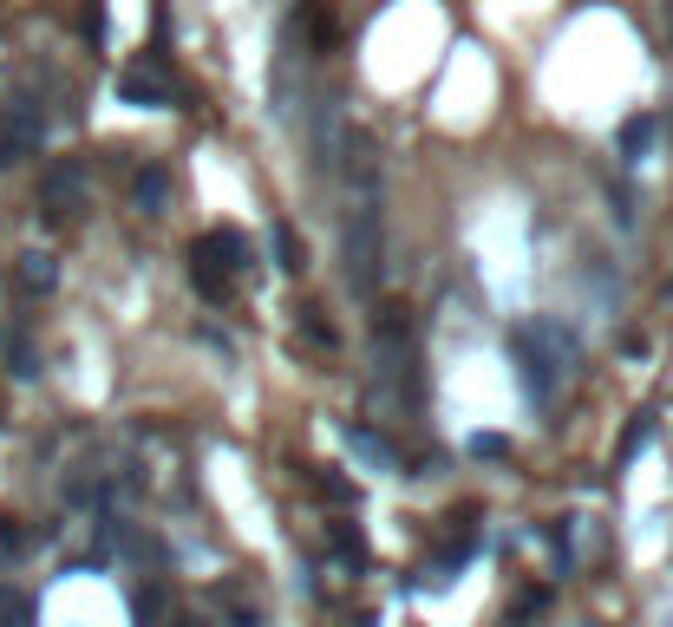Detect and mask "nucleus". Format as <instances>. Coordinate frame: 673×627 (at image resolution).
Returning a JSON list of instances; mask_svg holds the SVG:
<instances>
[{
  "label": "nucleus",
  "instance_id": "1",
  "mask_svg": "<svg viewBox=\"0 0 673 627\" xmlns=\"http://www.w3.org/2000/svg\"><path fill=\"white\" fill-rule=\"evenodd\" d=\"M340 262H347V288L360 301H374L379 281H386V197H347Z\"/></svg>",
  "mask_w": 673,
  "mask_h": 627
},
{
  "label": "nucleus",
  "instance_id": "2",
  "mask_svg": "<svg viewBox=\"0 0 673 627\" xmlns=\"http://www.w3.org/2000/svg\"><path fill=\"white\" fill-rule=\"evenodd\" d=\"M511 353H517V366H524L529 399L543 406V399L556 393V373L576 366V334H569L562 321H524V327L511 334Z\"/></svg>",
  "mask_w": 673,
  "mask_h": 627
},
{
  "label": "nucleus",
  "instance_id": "3",
  "mask_svg": "<svg viewBox=\"0 0 673 627\" xmlns=\"http://www.w3.org/2000/svg\"><path fill=\"white\" fill-rule=\"evenodd\" d=\"M118 98H125V105H177L183 92H177V79H170V60H164V53H145L138 66L118 72Z\"/></svg>",
  "mask_w": 673,
  "mask_h": 627
},
{
  "label": "nucleus",
  "instance_id": "4",
  "mask_svg": "<svg viewBox=\"0 0 673 627\" xmlns=\"http://www.w3.org/2000/svg\"><path fill=\"white\" fill-rule=\"evenodd\" d=\"M78 203H85V170H78L73 157L46 164V177H40V209H46L53 222H66V216H78Z\"/></svg>",
  "mask_w": 673,
  "mask_h": 627
},
{
  "label": "nucleus",
  "instance_id": "5",
  "mask_svg": "<svg viewBox=\"0 0 673 627\" xmlns=\"http://www.w3.org/2000/svg\"><path fill=\"white\" fill-rule=\"evenodd\" d=\"M40 138H46V118L27 98H13L7 118H0V164H20L27 150H40Z\"/></svg>",
  "mask_w": 673,
  "mask_h": 627
},
{
  "label": "nucleus",
  "instance_id": "6",
  "mask_svg": "<svg viewBox=\"0 0 673 627\" xmlns=\"http://www.w3.org/2000/svg\"><path fill=\"white\" fill-rule=\"evenodd\" d=\"M190 255L217 262L223 275H242V269H249V242H242L235 229H210V236H197V242H190Z\"/></svg>",
  "mask_w": 673,
  "mask_h": 627
},
{
  "label": "nucleus",
  "instance_id": "7",
  "mask_svg": "<svg viewBox=\"0 0 673 627\" xmlns=\"http://www.w3.org/2000/svg\"><path fill=\"white\" fill-rule=\"evenodd\" d=\"M132 203L145 209V216H164V209H170V170H164V164H145V170L132 177Z\"/></svg>",
  "mask_w": 673,
  "mask_h": 627
},
{
  "label": "nucleus",
  "instance_id": "8",
  "mask_svg": "<svg viewBox=\"0 0 673 627\" xmlns=\"http://www.w3.org/2000/svg\"><path fill=\"white\" fill-rule=\"evenodd\" d=\"M190 288H197L203 301H217V307H223L229 294H235V275H223V269H217V262H203V255H190Z\"/></svg>",
  "mask_w": 673,
  "mask_h": 627
},
{
  "label": "nucleus",
  "instance_id": "9",
  "mask_svg": "<svg viewBox=\"0 0 673 627\" xmlns=\"http://www.w3.org/2000/svg\"><path fill=\"white\" fill-rule=\"evenodd\" d=\"M347 445H354L374 471H392V464H399V458H392V445H386L379 431H367V425H347Z\"/></svg>",
  "mask_w": 673,
  "mask_h": 627
},
{
  "label": "nucleus",
  "instance_id": "10",
  "mask_svg": "<svg viewBox=\"0 0 673 627\" xmlns=\"http://www.w3.org/2000/svg\"><path fill=\"white\" fill-rule=\"evenodd\" d=\"M13 275H20L27 294H46V288L60 281V269H53V255H40V249H33V255H20V269H13Z\"/></svg>",
  "mask_w": 673,
  "mask_h": 627
},
{
  "label": "nucleus",
  "instance_id": "11",
  "mask_svg": "<svg viewBox=\"0 0 673 627\" xmlns=\"http://www.w3.org/2000/svg\"><path fill=\"white\" fill-rule=\"evenodd\" d=\"M648 144H654V118H628V125H621V157H628V164H641Z\"/></svg>",
  "mask_w": 673,
  "mask_h": 627
},
{
  "label": "nucleus",
  "instance_id": "12",
  "mask_svg": "<svg viewBox=\"0 0 673 627\" xmlns=\"http://www.w3.org/2000/svg\"><path fill=\"white\" fill-rule=\"evenodd\" d=\"M275 262H282L288 275H301V269H307V249L295 242V229H288V222H275Z\"/></svg>",
  "mask_w": 673,
  "mask_h": 627
},
{
  "label": "nucleus",
  "instance_id": "13",
  "mask_svg": "<svg viewBox=\"0 0 673 627\" xmlns=\"http://www.w3.org/2000/svg\"><path fill=\"white\" fill-rule=\"evenodd\" d=\"M217 602H223L229 608V627H262V608H255V602H242V595H235V588H217Z\"/></svg>",
  "mask_w": 673,
  "mask_h": 627
},
{
  "label": "nucleus",
  "instance_id": "14",
  "mask_svg": "<svg viewBox=\"0 0 673 627\" xmlns=\"http://www.w3.org/2000/svg\"><path fill=\"white\" fill-rule=\"evenodd\" d=\"M164 621H170V595L150 582L145 595H138V627H164Z\"/></svg>",
  "mask_w": 673,
  "mask_h": 627
},
{
  "label": "nucleus",
  "instance_id": "15",
  "mask_svg": "<svg viewBox=\"0 0 673 627\" xmlns=\"http://www.w3.org/2000/svg\"><path fill=\"white\" fill-rule=\"evenodd\" d=\"M327 536H334V556H340V562H354V568L367 562V543H360V530H354V523H334Z\"/></svg>",
  "mask_w": 673,
  "mask_h": 627
},
{
  "label": "nucleus",
  "instance_id": "16",
  "mask_svg": "<svg viewBox=\"0 0 673 627\" xmlns=\"http://www.w3.org/2000/svg\"><path fill=\"white\" fill-rule=\"evenodd\" d=\"M654 438V412H634V425H628V438H621V464L628 458H641V445Z\"/></svg>",
  "mask_w": 673,
  "mask_h": 627
},
{
  "label": "nucleus",
  "instance_id": "17",
  "mask_svg": "<svg viewBox=\"0 0 673 627\" xmlns=\"http://www.w3.org/2000/svg\"><path fill=\"white\" fill-rule=\"evenodd\" d=\"M7 359H13V373H20V379H33V373H40V353L27 347V334H7Z\"/></svg>",
  "mask_w": 673,
  "mask_h": 627
},
{
  "label": "nucleus",
  "instance_id": "18",
  "mask_svg": "<svg viewBox=\"0 0 673 627\" xmlns=\"http://www.w3.org/2000/svg\"><path fill=\"white\" fill-rule=\"evenodd\" d=\"M307 484L320 490V497H327V503H354V484H340V478H334V471H314V478H307Z\"/></svg>",
  "mask_w": 673,
  "mask_h": 627
},
{
  "label": "nucleus",
  "instance_id": "19",
  "mask_svg": "<svg viewBox=\"0 0 673 627\" xmlns=\"http://www.w3.org/2000/svg\"><path fill=\"white\" fill-rule=\"evenodd\" d=\"M543 608H549V595H543V588H529L524 602H517V608H511V627H524V621H536V615H543Z\"/></svg>",
  "mask_w": 673,
  "mask_h": 627
},
{
  "label": "nucleus",
  "instance_id": "20",
  "mask_svg": "<svg viewBox=\"0 0 673 627\" xmlns=\"http://www.w3.org/2000/svg\"><path fill=\"white\" fill-rule=\"evenodd\" d=\"M301 327H307V341H314V347H334V327H327L320 314H301Z\"/></svg>",
  "mask_w": 673,
  "mask_h": 627
},
{
  "label": "nucleus",
  "instance_id": "21",
  "mask_svg": "<svg viewBox=\"0 0 673 627\" xmlns=\"http://www.w3.org/2000/svg\"><path fill=\"white\" fill-rule=\"evenodd\" d=\"M0 550H20V530H13L7 516H0Z\"/></svg>",
  "mask_w": 673,
  "mask_h": 627
},
{
  "label": "nucleus",
  "instance_id": "22",
  "mask_svg": "<svg viewBox=\"0 0 673 627\" xmlns=\"http://www.w3.org/2000/svg\"><path fill=\"white\" fill-rule=\"evenodd\" d=\"M661 27H667V40H673V0H661Z\"/></svg>",
  "mask_w": 673,
  "mask_h": 627
}]
</instances>
